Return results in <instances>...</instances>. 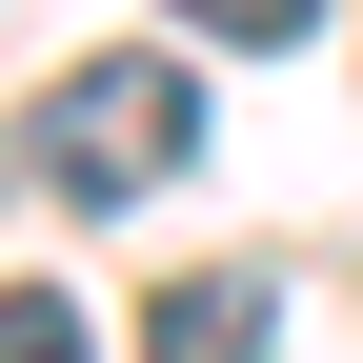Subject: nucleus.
<instances>
[{
    "mask_svg": "<svg viewBox=\"0 0 363 363\" xmlns=\"http://www.w3.org/2000/svg\"><path fill=\"white\" fill-rule=\"evenodd\" d=\"M182 40H222V61H283V40H323V0H162Z\"/></svg>",
    "mask_w": 363,
    "mask_h": 363,
    "instance_id": "obj_3",
    "label": "nucleus"
},
{
    "mask_svg": "<svg viewBox=\"0 0 363 363\" xmlns=\"http://www.w3.org/2000/svg\"><path fill=\"white\" fill-rule=\"evenodd\" d=\"M142 363H283V283H262V262L162 283V303H142Z\"/></svg>",
    "mask_w": 363,
    "mask_h": 363,
    "instance_id": "obj_2",
    "label": "nucleus"
},
{
    "mask_svg": "<svg viewBox=\"0 0 363 363\" xmlns=\"http://www.w3.org/2000/svg\"><path fill=\"white\" fill-rule=\"evenodd\" d=\"M21 142H40L61 202H162V182L202 162V40H101V61H61Z\"/></svg>",
    "mask_w": 363,
    "mask_h": 363,
    "instance_id": "obj_1",
    "label": "nucleus"
},
{
    "mask_svg": "<svg viewBox=\"0 0 363 363\" xmlns=\"http://www.w3.org/2000/svg\"><path fill=\"white\" fill-rule=\"evenodd\" d=\"M0 363H101V323H81L61 283H0Z\"/></svg>",
    "mask_w": 363,
    "mask_h": 363,
    "instance_id": "obj_4",
    "label": "nucleus"
}]
</instances>
